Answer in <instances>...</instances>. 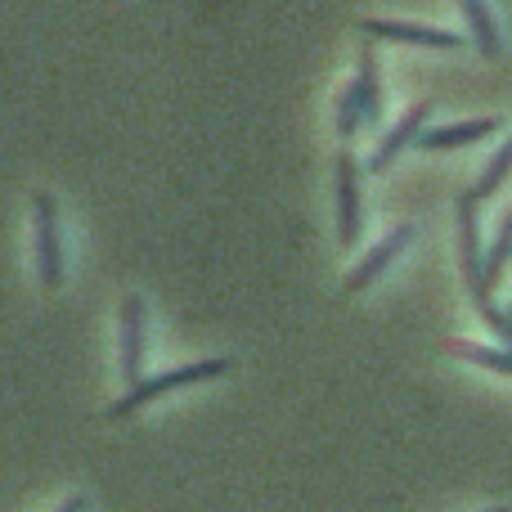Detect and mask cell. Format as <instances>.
<instances>
[{
    "mask_svg": "<svg viewBox=\"0 0 512 512\" xmlns=\"http://www.w3.org/2000/svg\"><path fill=\"white\" fill-rule=\"evenodd\" d=\"M504 342H508V346H512V315H508V337H504Z\"/></svg>",
    "mask_w": 512,
    "mask_h": 512,
    "instance_id": "e0dca14e",
    "label": "cell"
},
{
    "mask_svg": "<svg viewBox=\"0 0 512 512\" xmlns=\"http://www.w3.org/2000/svg\"><path fill=\"white\" fill-rule=\"evenodd\" d=\"M409 239H414V225H396V230H391V234H387V239H382V243H378V248H373V252H369V256H364V261H360V265H355V270H351V274H346V288H351V292L369 288V283H373V279H378V274H382V270H387V265H391V261H396V252H400V248H405V243H409Z\"/></svg>",
    "mask_w": 512,
    "mask_h": 512,
    "instance_id": "52a82bcc",
    "label": "cell"
},
{
    "mask_svg": "<svg viewBox=\"0 0 512 512\" xmlns=\"http://www.w3.org/2000/svg\"><path fill=\"white\" fill-rule=\"evenodd\" d=\"M337 239L342 248L360 239V167L351 153H337Z\"/></svg>",
    "mask_w": 512,
    "mask_h": 512,
    "instance_id": "3957f363",
    "label": "cell"
},
{
    "mask_svg": "<svg viewBox=\"0 0 512 512\" xmlns=\"http://www.w3.org/2000/svg\"><path fill=\"white\" fill-rule=\"evenodd\" d=\"M337 104H342V108H337V131L351 140V135L360 131V122H364V108H360V99H355V86H346Z\"/></svg>",
    "mask_w": 512,
    "mask_h": 512,
    "instance_id": "9a60e30c",
    "label": "cell"
},
{
    "mask_svg": "<svg viewBox=\"0 0 512 512\" xmlns=\"http://www.w3.org/2000/svg\"><path fill=\"white\" fill-rule=\"evenodd\" d=\"M490 512H508V508H490Z\"/></svg>",
    "mask_w": 512,
    "mask_h": 512,
    "instance_id": "ac0fdd59",
    "label": "cell"
},
{
    "mask_svg": "<svg viewBox=\"0 0 512 512\" xmlns=\"http://www.w3.org/2000/svg\"><path fill=\"white\" fill-rule=\"evenodd\" d=\"M454 351L463 360L481 364V369H495V373H508L512 378V351H495V346H472V342H454Z\"/></svg>",
    "mask_w": 512,
    "mask_h": 512,
    "instance_id": "7c38bea8",
    "label": "cell"
},
{
    "mask_svg": "<svg viewBox=\"0 0 512 512\" xmlns=\"http://www.w3.org/2000/svg\"><path fill=\"white\" fill-rule=\"evenodd\" d=\"M463 14H468V27H472V41H477V50L486 54V59H495L499 54V27H495V14H490L486 0H459Z\"/></svg>",
    "mask_w": 512,
    "mask_h": 512,
    "instance_id": "30bf717a",
    "label": "cell"
},
{
    "mask_svg": "<svg viewBox=\"0 0 512 512\" xmlns=\"http://www.w3.org/2000/svg\"><path fill=\"white\" fill-rule=\"evenodd\" d=\"M427 113H432V104H414L405 117H400L396 126H391V135L378 144V153L369 158V171H387V162L396 158L400 149H409V144H418V135H423V122Z\"/></svg>",
    "mask_w": 512,
    "mask_h": 512,
    "instance_id": "ba28073f",
    "label": "cell"
},
{
    "mask_svg": "<svg viewBox=\"0 0 512 512\" xmlns=\"http://www.w3.org/2000/svg\"><path fill=\"white\" fill-rule=\"evenodd\" d=\"M351 86H355V99H360V108H364V122H378L382 90H378V59H373V50L360 54V77H355Z\"/></svg>",
    "mask_w": 512,
    "mask_h": 512,
    "instance_id": "8fae6325",
    "label": "cell"
},
{
    "mask_svg": "<svg viewBox=\"0 0 512 512\" xmlns=\"http://www.w3.org/2000/svg\"><path fill=\"white\" fill-rule=\"evenodd\" d=\"M360 32L378 36V41H400V45H432V50H454L463 41L459 32H441V27H423V23H396V18H364Z\"/></svg>",
    "mask_w": 512,
    "mask_h": 512,
    "instance_id": "5b68a950",
    "label": "cell"
},
{
    "mask_svg": "<svg viewBox=\"0 0 512 512\" xmlns=\"http://www.w3.org/2000/svg\"><path fill=\"white\" fill-rule=\"evenodd\" d=\"M499 131V117H477V122H454V126H432V131L418 135V149H459V144L486 140Z\"/></svg>",
    "mask_w": 512,
    "mask_h": 512,
    "instance_id": "9c48e42d",
    "label": "cell"
},
{
    "mask_svg": "<svg viewBox=\"0 0 512 512\" xmlns=\"http://www.w3.org/2000/svg\"><path fill=\"white\" fill-rule=\"evenodd\" d=\"M122 378L144 382V306L140 297L122 301Z\"/></svg>",
    "mask_w": 512,
    "mask_h": 512,
    "instance_id": "8992f818",
    "label": "cell"
},
{
    "mask_svg": "<svg viewBox=\"0 0 512 512\" xmlns=\"http://www.w3.org/2000/svg\"><path fill=\"white\" fill-rule=\"evenodd\" d=\"M459 256H463V279L468 292L481 310H490V279H486V261H481V230H477V194L459 198Z\"/></svg>",
    "mask_w": 512,
    "mask_h": 512,
    "instance_id": "7a4b0ae2",
    "label": "cell"
},
{
    "mask_svg": "<svg viewBox=\"0 0 512 512\" xmlns=\"http://www.w3.org/2000/svg\"><path fill=\"white\" fill-rule=\"evenodd\" d=\"M36 270L45 288H59L63 279V248H59V221H54V198H36Z\"/></svg>",
    "mask_w": 512,
    "mask_h": 512,
    "instance_id": "277c9868",
    "label": "cell"
},
{
    "mask_svg": "<svg viewBox=\"0 0 512 512\" xmlns=\"http://www.w3.org/2000/svg\"><path fill=\"white\" fill-rule=\"evenodd\" d=\"M508 256H512V212L504 216V225H499V239H495V248H490V256H486V279H490V283H499V274H504Z\"/></svg>",
    "mask_w": 512,
    "mask_h": 512,
    "instance_id": "5bb4252c",
    "label": "cell"
},
{
    "mask_svg": "<svg viewBox=\"0 0 512 512\" xmlns=\"http://www.w3.org/2000/svg\"><path fill=\"white\" fill-rule=\"evenodd\" d=\"M225 369H230V364H225V360H198V364H185V369H167V373H158V378H144V382H135V387L126 391V396L113 405V418L135 414V409H140V405H149V400L167 396V391H176V387H189V382L221 378Z\"/></svg>",
    "mask_w": 512,
    "mask_h": 512,
    "instance_id": "6da1fadb",
    "label": "cell"
},
{
    "mask_svg": "<svg viewBox=\"0 0 512 512\" xmlns=\"http://www.w3.org/2000/svg\"><path fill=\"white\" fill-rule=\"evenodd\" d=\"M508 171H512V140H508L504 149L495 153V158H490V167H486V176H481V185L472 189V194H477V203H481V198H490L499 185H504V180H508Z\"/></svg>",
    "mask_w": 512,
    "mask_h": 512,
    "instance_id": "4fadbf2b",
    "label": "cell"
},
{
    "mask_svg": "<svg viewBox=\"0 0 512 512\" xmlns=\"http://www.w3.org/2000/svg\"><path fill=\"white\" fill-rule=\"evenodd\" d=\"M59 512H86V499H68V504H63Z\"/></svg>",
    "mask_w": 512,
    "mask_h": 512,
    "instance_id": "2e32d148",
    "label": "cell"
}]
</instances>
